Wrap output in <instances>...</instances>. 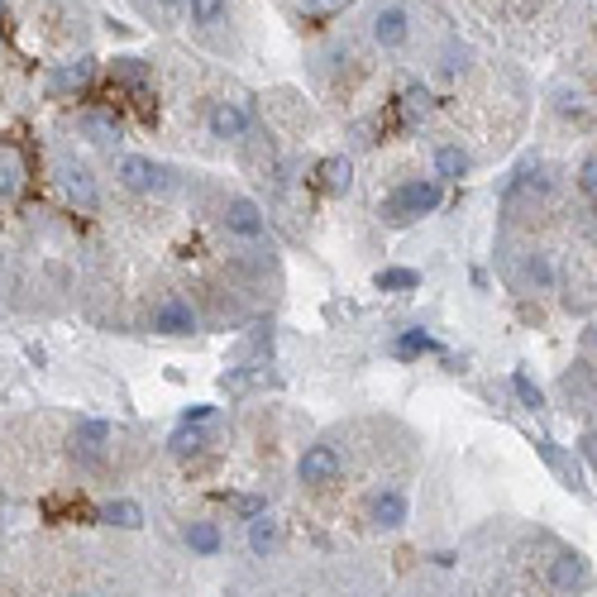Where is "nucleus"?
Listing matches in <instances>:
<instances>
[{
	"instance_id": "nucleus-1",
	"label": "nucleus",
	"mask_w": 597,
	"mask_h": 597,
	"mask_svg": "<svg viewBox=\"0 0 597 597\" xmlns=\"http://www.w3.org/2000/svg\"><path fill=\"white\" fill-rule=\"evenodd\" d=\"M440 206H445V182L411 177V182H402V187L383 201V220L387 225H411V220H421V215H435Z\"/></svg>"
},
{
	"instance_id": "nucleus-2",
	"label": "nucleus",
	"mask_w": 597,
	"mask_h": 597,
	"mask_svg": "<svg viewBox=\"0 0 597 597\" xmlns=\"http://www.w3.org/2000/svg\"><path fill=\"white\" fill-rule=\"evenodd\" d=\"M115 177L139 196H163L172 187V168L158 163V158H149V153H125V158L115 163Z\"/></svg>"
},
{
	"instance_id": "nucleus-3",
	"label": "nucleus",
	"mask_w": 597,
	"mask_h": 597,
	"mask_svg": "<svg viewBox=\"0 0 597 597\" xmlns=\"http://www.w3.org/2000/svg\"><path fill=\"white\" fill-rule=\"evenodd\" d=\"M110 440H115V430L110 421H96V416H86L72 426V459H82L86 469H101L110 454Z\"/></svg>"
},
{
	"instance_id": "nucleus-4",
	"label": "nucleus",
	"mask_w": 597,
	"mask_h": 597,
	"mask_svg": "<svg viewBox=\"0 0 597 597\" xmlns=\"http://www.w3.org/2000/svg\"><path fill=\"white\" fill-rule=\"evenodd\" d=\"M153 335H168V340H182V335H196L201 330V316H196V306L187 297H163L153 306Z\"/></svg>"
},
{
	"instance_id": "nucleus-5",
	"label": "nucleus",
	"mask_w": 597,
	"mask_h": 597,
	"mask_svg": "<svg viewBox=\"0 0 597 597\" xmlns=\"http://www.w3.org/2000/svg\"><path fill=\"white\" fill-rule=\"evenodd\" d=\"M220 225H225L235 239H249V244L268 235L263 206H258L254 196H230V201H225V211H220Z\"/></svg>"
},
{
	"instance_id": "nucleus-6",
	"label": "nucleus",
	"mask_w": 597,
	"mask_h": 597,
	"mask_svg": "<svg viewBox=\"0 0 597 597\" xmlns=\"http://www.w3.org/2000/svg\"><path fill=\"white\" fill-rule=\"evenodd\" d=\"M368 34H373L378 48H402V43L411 39V10H406L402 0L378 5V10H373V20H368Z\"/></svg>"
},
{
	"instance_id": "nucleus-7",
	"label": "nucleus",
	"mask_w": 597,
	"mask_h": 597,
	"mask_svg": "<svg viewBox=\"0 0 597 597\" xmlns=\"http://www.w3.org/2000/svg\"><path fill=\"white\" fill-rule=\"evenodd\" d=\"M344 469L340 449L335 445H306L297 459V478L306 483V488H325V483H335Z\"/></svg>"
},
{
	"instance_id": "nucleus-8",
	"label": "nucleus",
	"mask_w": 597,
	"mask_h": 597,
	"mask_svg": "<svg viewBox=\"0 0 597 597\" xmlns=\"http://www.w3.org/2000/svg\"><path fill=\"white\" fill-rule=\"evenodd\" d=\"M593 583V564H588V555H578V550H559L555 559H550V588L564 597L583 593Z\"/></svg>"
},
{
	"instance_id": "nucleus-9",
	"label": "nucleus",
	"mask_w": 597,
	"mask_h": 597,
	"mask_svg": "<svg viewBox=\"0 0 597 597\" xmlns=\"http://www.w3.org/2000/svg\"><path fill=\"white\" fill-rule=\"evenodd\" d=\"M406 516H411V502H406L402 488H383L368 497V521H373L378 531H402Z\"/></svg>"
},
{
	"instance_id": "nucleus-10",
	"label": "nucleus",
	"mask_w": 597,
	"mask_h": 597,
	"mask_svg": "<svg viewBox=\"0 0 597 597\" xmlns=\"http://www.w3.org/2000/svg\"><path fill=\"white\" fill-rule=\"evenodd\" d=\"M206 129H211V139H220V144H235V139L249 134V106L244 101H215Z\"/></svg>"
},
{
	"instance_id": "nucleus-11",
	"label": "nucleus",
	"mask_w": 597,
	"mask_h": 597,
	"mask_svg": "<svg viewBox=\"0 0 597 597\" xmlns=\"http://www.w3.org/2000/svg\"><path fill=\"white\" fill-rule=\"evenodd\" d=\"M545 192H550L545 163H540V158H526V163L512 172V182H507L502 201H507V206H516V201H535V196H545Z\"/></svg>"
},
{
	"instance_id": "nucleus-12",
	"label": "nucleus",
	"mask_w": 597,
	"mask_h": 597,
	"mask_svg": "<svg viewBox=\"0 0 597 597\" xmlns=\"http://www.w3.org/2000/svg\"><path fill=\"white\" fill-rule=\"evenodd\" d=\"M535 454H540V459H545V464L564 478V488H569V492H583V469H578V459H574V454H564L550 435H540V440H535Z\"/></svg>"
},
{
	"instance_id": "nucleus-13",
	"label": "nucleus",
	"mask_w": 597,
	"mask_h": 597,
	"mask_svg": "<svg viewBox=\"0 0 597 597\" xmlns=\"http://www.w3.org/2000/svg\"><path fill=\"white\" fill-rule=\"evenodd\" d=\"M521 287H531V292H555V258L545 254V249H531V254L521 258Z\"/></svg>"
},
{
	"instance_id": "nucleus-14",
	"label": "nucleus",
	"mask_w": 597,
	"mask_h": 597,
	"mask_svg": "<svg viewBox=\"0 0 597 597\" xmlns=\"http://www.w3.org/2000/svg\"><path fill=\"white\" fill-rule=\"evenodd\" d=\"M91 77H96V58H72V63H63L48 77V91H53V96H72V91H82Z\"/></svg>"
},
{
	"instance_id": "nucleus-15",
	"label": "nucleus",
	"mask_w": 597,
	"mask_h": 597,
	"mask_svg": "<svg viewBox=\"0 0 597 597\" xmlns=\"http://www.w3.org/2000/svg\"><path fill=\"white\" fill-rule=\"evenodd\" d=\"M559 387H564V397L578 406V411H588V406H597V378L588 363H574L564 378H559Z\"/></svg>"
},
{
	"instance_id": "nucleus-16",
	"label": "nucleus",
	"mask_w": 597,
	"mask_h": 597,
	"mask_svg": "<svg viewBox=\"0 0 597 597\" xmlns=\"http://www.w3.org/2000/svg\"><path fill=\"white\" fill-rule=\"evenodd\" d=\"M182 540H187V550H192L196 559H215L225 550V531H220L215 521H187Z\"/></svg>"
},
{
	"instance_id": "nucleus-17",
	"label": "nucleus",
	"mask_w": 597,
	"mask_h": 597,
	"mask_svg": "<svg viewBox=\"0 0 597 597\" xmlns=\"http://www.w3.org/2000/svg\"><path fill=\"white\" fill-rule=\"evenodd\" d=\"M249 550H254L258 559H268L282 550V521L273 512H263L249 521Z\"/></svg>"
},
{
	"instance_id": "nucleus-18",
	"label": "nucleus",
	"mask_w": 597,
	"mask_h": 597,
	"mask_svg": "<svg viewBox=\"0 0 597 597\" xmlns=\"http://www.w3.org/2000/svg\"><path fill=\"white\" fill-rule=\"evenodd\" d=\"M63 187L82 211H96V206H101V196H96V177H91V168H82V163H63Z\"/></svg>"
},
{
	"instance_id": "nucleus-19",
	"label": "nucleus",
	"mask_w": 597,
	"mask_h": 597,
	"mask_svg": "<svg viewBox=\"0 0 597 597\" xmlns=\"http://www.w3.org/2000/svg\"><path fill=\"white\" fill-rule=\"evenodd\" d=\"M320 192H330V196H344L349 187H354V163L344 158V153H335V158H320Z\"/></svg>"
},
{
	"instance_id": "nucleus-20",
	"label": "nucleus",
	"mask_w": 597,
	"mask_h": 597,
	"mask_svg": "<svg viewBox=\"0 0 597 597\" xmlns=\"http://www.w3.org/2000/svg\"><path fill=\"white\" fill-rule=\"evenodd\" d=\"M387 349H392V359H426V354H440V340H435L430 330L416 325V330H402V335L387 344Z\"/></svg>"
},
{
	"instance_id": "nucleus-21",
	"label": "nucleus",
	"mask_w": 597,
	"mask_h": 597,
	"mask_svg": "<svg viewBox=\"0 0 597 597\" xmlns=\"http://www.w3.org/2000/svg\"><path fill=\"white\" fill-rule=\"evenodd\" d=\"M473 158L469 149H459V144H440L435 149V182H459V177H469Z\"/></svg>"
},
{
	"instance_id": "nucleus-22",
	"label": "nucleus",
	"mask_w": 597,
	"mask_h": 597,
	"mask_svg": "<svg viewBox=\"0 0 597 597\" xmlns=\"http://www.w3.org/2000/svg\"><path fill=\"white\" fill-rule=\"evenodd\" d=\"M96 516H101L106 526H120V531H139V526H144V507H139L134 497H115V502H106Z\"/></svg>"
},
{
	"instance_id": "nucleus-23",
	"label": "nucleus",
	"mask_w": 597,
	"mask_h": 597,
	"mask_svg": "<svg viewBox=\"0 0 597 597\" xmlns=\"http://www.w3.org/2000/svg\"><path fill=\"white\" fill-rule=\"evenodd\" d=\"M82 134L91 139V144L110 149V144H120V134H125V129H120V120H115V115H86V120H82Z\"/></svg>"
},
{
	"instance_id": "nucleus-24",
	"label": "nucleus",
	"mask_w": 597,
	"mask_h": 597,
	"mask_svg": "<svg viewBox=\"0 0 597 597\" xmlns=\"http://www.w3.org/2000/svg\"><path fill=\"white\" fill-rule=\"evenodd\" d=\"M110 82L144 91V86H149V63H144V58H115V63H110Z\"/></svg>"
},
{
	"instance_id": "nucleus-25",
	"label": "nucleus",
	"mask_w": 597,
	"mask_h": 597,
	"mask_svg": "<svg viewBox=\"0 0 597 597\" xmlns=\"http://www.w3.org/2000/svg\"><path fill=\"white\" fill-rule=\"evenodd\" d=\"M373 287H378V292H416V287H421V273H416V268H378Z\"/></svg>"
},
{
	"instance_id": "nucleus-26",
	"label": "nucleus",
	"mask_w": 597,
	"mask_h": 597,
	"mask_svg": "<svg viewBox=\"0 0 597 597\" xmlns=\"http://www.w3.org/2000/svg\"><path fill=\"white\" fill-rule=\"evenodd\" d=\"M168 449L177 454V459H192V454L206 449V430L201 426H177L172 430V440H168Z\"/></svg>"
},
{
	"instance_id": "nucleus-27",
	"label": "nucleus",
	"mask_w": 597,
	"mask_h": 597,
	"mask_svg": "<svg viewBox=\"0 0 597 597\" xmlns=\"http://www.w3.org/2000/svg\"><path fill=\"white\" fill-rule=\"evenodd\" d=\"M512 392L521 397V406H526V411H545V392H540V383H535L526 368H516V373H512Z\"/></svg>"
},
{
	"instance_id": "nucleus-28",
	"label": "nucleus",
	"mask_w": 597,
	"mask_h": 597,
	"mask_svg": "<svg viewBox=\"0 0 597 597\" xmlns=\"http://www.w3.org/2000/svg\"><path fill=\"white\" fill-rule=\"evenodd\" d=\"M24 187V168L10 149H0V196H15Z\"/></svg>"
},
{
	"instance_id": "nucleus-29",
	"label": "nucleus",
	"mask_w": 597,
	"mask_h": 597,
	"mask_svg": "<svg viewBox=\"0 0 597 597\" xmlns=\"http://www.w3.org/2000/svg\"><path fill=\"white\" fill-rule=\"evenodd\" d=\"M225 10H230V0H187V15H192V24H220L225 20Z\"/></svg>"
},
{
	"instance_id": "nucleus-30",
	"label": "nucleus",
	"mask_w": 597,
	"mask_h": 597,
	"mask_svg": "<svg viewBox=\"0 0 597 597\" xmlns=\"http://www.w3.org/2000/svg\"><path fill=\"white\" fill-rule=\"evenodd\" d=\"M349 5H354V0H301V15H306V20H335Z\"/></svg>"
},
{
	"instance_id": "nucleus-31",
	"label": "nucleus",
	"mask_w": 597,
	"mask_h": 597,
	"mask_svg": "<svg viewBox=\"0 0 597 597\" xmlns=\"http://www.w3.org/2000/svg\"><path fill=\"white\" fill-rule=\"evenodd\" d=\"M402 115L406 120H421V115H430V91L426 86H411L402 96Z\"/></svg>"
},
{
	"instance_id": "nucleus-32",
	"label": "nucleus",
	"mask_w": 597,
	"mask_h": 597,
	"mask_svg": "<svg viewBox=\"0 0 597 597\" xmlns=\"http://www.w3.org/2000/svg\"><path fill=\"white\" fill-rule=\"evenodd\" d=\"M555 110L559 115H583V91L578 86H555Z\"/></svg>"
},
{
	"instance_id": "nucleus-33",
	"label": "nucleus",
	"mask_w": 597,
	"mask_h": 597,
	"mask_svg": "<svg viewBox=\"0 0 597 597\" xmlns=\"http://www.w3.org/2000/svg\"><path fill=\"white\" fill-rule=\"evenodd\" d=\"M230 512L244 516V521H254V516L268 512V502H263V497H254V492H244V497H230Z\"/></svg>"
},
{
	"instance_id": "nucleus-34",
	"label": "nucleus",
	"mask_w": 597,
	"mask_h": 597,
	"mask_svg": "<svg viewBox=\"0 0 597 597\" xmlns=\"http://www.w3.org/2000/svg\"><path fill=\"white\" fill-rule=\"evenodd\" d=\"M578 192L588 196V201H597V153H588L583 168H578Z\"/></svg>"
},
{
	"instance_id": "nucleus-35",
	"label": "nucleus",
	"mask_w": 597,
	"mask_h": 597,
	"mask_svg": "<svg viewBox=\"0 0 597 597\" xmlns=\"http://www.w3.org/2000/svg\"><path fill=\"white\" fill-rule=\"evenodd\" d=\"M464 67H469V48H464V43H449L440 72H445V77H454V72H464Z\"/></svg>"
},
{
	"instance_id": "nucleus-36",
	"label": "nucleus",
	"mask_w": 597,
	"mask_h": 597,
	"mask_svg": "<svg viewBox=\"0 0 597 597\" xmlns=\"http://www.w3.org/2000/svg\"><path fill=\"white\" fill-rule=\"evenodd\" d=\"M211 416H215V406H187V411H182V426H206Z\"/></svg>"
},
{
	"instance_id": "nucleus-37",
	"label": "nucleus",
	"mask_w": 597,
	"mask_h": 597,
	"mask_svg": "<svg viewBox=\"0 0 597 597\" xmlns=\"http://www.w3.org/2000/svg\"><path fill=\"white\" fill-rule=\"evenodd\" d=\"M578 454H583V464H593L597 469V430H588V435L578 440Z\"/></svg>"
},
{
	"instance_id": "nucleus-38",
	"label": "nucleus",
	"mask_w": 597,
	"mask_h": 597,
	"mask_svg": "<svg viewBox=\"0 0 597 597\" xmlns=\"http://www.w3.org/2000/svg\"><path fill=\"white\" fill-rule=\"evenodd\" d=\"M588 349H593V354H597V320H593V325H588Z\"/></svg>"
},
{
	"instance_id": "nucleus-39",
	"label": "nucleus",
	"mask_w": 597,
	"mask_h": 597,
	"mask_svg": "<svg viewBox=\"0 0 597 597\" xmlns=\"http://www.w3.org/2000/svg\"><path fill=\"white\" fill-rule=\"evenodd\" d=\"M158 5H163V10H177V5H187V0H158Z\"/></svg>"
}]
</instances>
